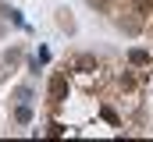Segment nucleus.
<instances>
[{
	"label": "nucleus",
	"mask_w": 153,
	"mask_h": 142,
	"mask_svg": "<svg viewBox=\"0 0 153 142\" xmlns=\"http://www.w3.org/2000/svg\"><path fill=\"white\" fill-rule=\"evenodd\" d=\"M128 61L132 64H150V53L146 50H128Z\"/></svg>",
	"instance_id": "2"
},
{
	"label": "nucleus",
	"mask_w": 153,
	"mask_h": 142,
	"mask_svg": "<svg viewBox=\"0 0 153 142\" xmlns=\"http://www.w3.org/2000/svg\"><path fill=\"white\" fill-rule=\"evenodd\" d=\"M64 92H68V75H64V71H57V75L50 78V100H53V103H61V100H64Z\"/></svg>",
	"instance_id": "1"
},
{
	"label": "nucleus",
	"mask_w": 153,
	"mask_h": 142,
	"mask_svg": "<svg viewBox=\"0 0 153 142\" xmlns=\"http://www.w3.org/2000/svg\"><path fill=\"white\" fill-rule=\"evenodd\" d=\"M75 68H78V71H89V68H96V61H93V57H78Z\"/></svg>",
	"instance_id": "3"
},
{
	"label": "nucleus",
	"mask_w": 153,
	"mask_h": 142,
	"mask_svg": "<svg viewBox=\"0 0 153 142\" xmlns=\"http://www.w3.org/2000/svg\"><path fill=\"white\" fill-rule=\"evenodd\" d=\"M29 117H32V110H29V106H18V121H22V124H25V121H29Z\"/></svg>",
	"instance_id": "5"
},
{
	"label": "nucleus",
	"mask_w": 153,
	"mask_h": 142,
	"mask_svg": "<svg viewBox=\"0 0 153 142\" xmlns=\"http://www.w3.org/2000/svg\"><path fill=\"white\" fill-rule=\"evenodd\" d=\"M89 4H93V7H100V11H107V7H111V0H89Z\"/></svg>",
	"instance_id": "6"
},
{
	"label": "nucleus",
	"mask_w": 153,
	"mask_h": 142,
	"mask_svg": "<svg viewBox=\"0 0 153 142\" xmlns=\"http://www.w3.org/2000/svg\"><path fill=\"white\" fill-rule=\"evenodd\" d=\"M135 7H139V14H153V0H135Z\"/></svg>",
	"instance_id": "4"
}]
</instances>
